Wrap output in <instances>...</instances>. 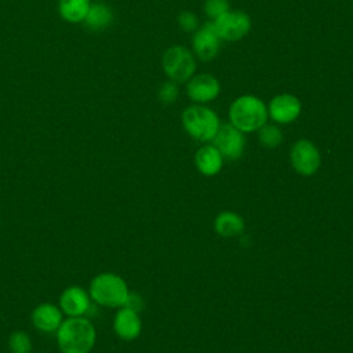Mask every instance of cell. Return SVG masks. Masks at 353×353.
<instances>
[{"mask_svg": "<svg viewBox=\"0 0 353 353\" xmlns=\"http://www.w3.org/2000/svg\"><path fill=\"white\" fill-rule=\"evenodd\" d=\"M95 339V328L84 316L68 317L57 330V342L62 353H90Z\"/></svg>", "mask_w": 353, "mask_h": 353, "instance_id": "6da1fadb", "label": "cell"}, {"mask_svg": "<svg viewBox=\"0 0 353 353\" xmlns=\"http://www.w3.org/2000/svg\"><path fill=\"white\" fill-rule=\"evenodd\" d=\"M268 106L251 94L237 97L229 108L230 124L243 132L258 131L268 120Z\"/></svg>", "mask_w": 353, "mask_h": 353, "instance_id": "7a4b0ae2", "label": "cell"}, {"mask_svg": "<svg viewBox=\"0 0 353 353\" xmlns=\"http://www.w3.org/2000/svg\"><path fill=\"white\" fill-rule=\"evenodd\" d=\"M90 298L101 306L119 307L123 306L128 295L125 281L114 273H99L90 283Z\"/></svg>", "mask_w": 353, "mask_h": 353, "instance_id": "3957f363", "label": "cell"}, {"mask_svg": "<svg viewBox=\"0 0 353 353\" xmlns=\"http://www.w3.org/2000/svg\"><path fill=\"white\" fill-rule=\"evenodd\" d=\"M182 124L192 138L201 142H208L215 137L221 123L212 109L205 105L196 103L183 110Z\"/></svg>", "mask_w": 353, "mask_h": 353, "instance_id": "277c9868", "label": "cell"}, {"mask_svg": "<svg viewBox=\"0 0 353 353\" xmlns=\"http://www.w3.org/2000/svg\"><path fill=\"white\" fill-rule=\"evenodd\" d=\"M163 70L175 83H186L196 72V58L190 50L172 46L163 54Z\"/></svg>", "mask_w": 353, "mask_h": 353, "instance_id": "5b68a950", "label": "cell"}, {"mask_svg": "<svg viewBox=\"0 0 353 353\" xmlns=\"http://www.w3.org/2000/svg\"><path fill=\"white\" fill-rule=\"evenodd\" d=\"M215 29L225 41H237L243 39L251 29V18L244 11L229 10L218 19L212 21Z\"/></svg>", "mask_w": 353, "mask_h": 353, "instance_id": "8992f818", "label": "cell"}, {"mask_svg": "<svg viewBox=\"0 0 353 353\" xmlns=\"http://www.w3.org/2000/svg\"><path fill=\"white\" fill-rule=\"evenodd\" d=\"M212 145L218 149V152L222 154V157L228 160H236L239 159L245 146V138L244 132L232 125L230 123L219 124V128L212 138Z\"/></svg>", "mask_w": 353, "mask_h": 353, "instance_id": "52a82bcc", "label": "cell"}, {"mask_svg": "<svg viewBox=\"0 0 353 353\" xmlns=\"http://www.w3.org/2000/svg\"><path fill=\"white\" fill-rule=\"evenodd\" d=\"M221 41L222 40L215 29L214 22L208 21L194 30L192 37L193 52L201 61H211L216 57L221 48Z\"/></svg>", "mask_w": 353, "mask_h": 353, "instance_id": "ba28073f", "label": "cell"}, {"mask_svg": "<svg viewBox=\"0 0 353 353\" xmlns=\"http://www.w3.org/2000/svg\"><path fill=\"white\" fill-rule=\"evenodd\" d=\"M221 92V85L216 77L210 73L193 74L186 81V94L196 103H208Z\"/></svg>", "mask_w": 353, "mask_h": 353, "instance_id": "9c48e42d", "label": "cell"}, {"mask_svg": "<svg viewBox=\"0 0 353 353\" xmlns=\"http://www.w3.org/2000/svg\"><path fill=\"white\" fill-rule=\"evenodd\" d=\"M302 103L292 94H279L273 97L268 105V114L270 119L280 124H288L296 120L301 114Z\"/></svg>", "mask_w": 353, "mask_h": 353, "instance_id": "30bf717a", "label": "cell"}, {"mask_svg": "<svg viewBox=\"0 0 353 353\" xmlns=\"http://www.w3.org/2000/svg\"><path fill=\"white\" fill-rule=\"evenodd\" d=\"M291 164L302 175H312L320 165V153L314 143L299 139L291 149Z\"/></svg>", "mask_w": 353, "mask_h": 353, "instance_id": "8fae6325", "label": "cell"}, {"mask_svg": "<svg viewBox=\"0 0 353 353\" xmlns=\"http://www.w3.org/2000/svg\"><path fill=\"white\" fill-rule=\"evenodd\" d=\"M90 294L81 287H69L59 296V309L68 317L84 316L90 307Z\"/></svg>", "mask_w": 353, "mask_h": 353, "instance_id": "7c38bea8", "label": "cell"}, {"mask_svg": "<svg viewBox=\"0 0 353 353\" xmlns=\"http://www.w3.org/2000/svg\"><path fill=\"white\" fill-rule=\"evenodd\" d=\"M32 323L41 332H57L62 323V310L52 303H40L32 312Z\"/></svg>", "mask_w": 353, "mask_h": 353, "instance_id": "4fadbf2b", "label": "cell"}, {"mask_svg": "<svg viewBox=\"0 0 353 353\" xmlns=\"http://www.w3.org/2000/svg\"><path fill=\"white\" fill-rule=\"evenodd\" d=\"M114 332L124 341H132L141 334L142 323L137 312L124 307L120 309L116 313L114 321H113Z\"/></svg>", "mask_w": 353, "mask_h": 353, "instance_id": "5bb4252c", "label": "cell"}, {"mask_svg": "<svg viewBox=\"0 0 353 353\" xmlns=\"http://www.w3.org/2000/svg\"><path fill=\"white\" fill-rule=\"evenodd\" d=\"M222 154L214 145L201 146L194 156V163L203 175H215L222 168Z\"/></svg>", "mask_w": 353, "mask_h": 353, "instance_id": "9a60e30c", "label": "cell"}, {"mask_svg": "<svg viewBox=\"0 0 353 353\" xmlns=\"http://www.w3.org/2000/svg\"><path fill=\"white\" fill-rule=\"evenodd\" d=\"M113 21V11L103 3L91 4L84 18V25L91 30H103Z\"/></svg>", "mask_w": 353, "mask_h": 353, "instance_id": "2e32d148", "label": "cell"}, {"mask_svg": "<svg viewBox=\"0 0 353 353\" xmlns=\"http://www.w3.org/2000/svg\"><path fill=\"white\" fill-rule=\"evenodd\" d=\"M90 6V0H59L58 11L62 19L70 23H76L84 21Z\"/></svg>", "mask_w": 353, "mask_h": 353, "instance_id": "e0dca14e", "label": "cell"}, {"mask_svg": "<svg viewBox=\"0 0 353 353\" xmlns=\"http://www.w3.org/2000/svg\"><path fill=\"white\" fill-rule=\"evenodd\" d=\"M243 229L244 222L234 212H222L215 218V230L223 237H233Z\"/></svg>", "mask_w": 353, "mask_h": 353, "instance_id": "ac0fdd59", "label": "cell"}, {"mask_svg": "<svg viewBox=\"0 0 353 353\" xmlns=\"http://www.w3.org/2000/svg\"><path fill=\"white\" fill-rule=\"evenodd\" d=\"M258 131V138L261 143L266 148H277L283 141V134L277 125L265 123Z\"/></svg>", "mask_w": 353, "mask_h": 353, "instance_id": "d6986e66", "label": "cell"}, {"mask_svg": "<svg viewBox=\"0 0 353 353\" xmlns=\"http://www.w3.org/2000/svg\"><path fill=\"white\" fill-rule=\"evenodd\" d=\"M8 347L11 353H30L32 339L25 331H15L8 338Z\"/></svg>", "mask_w": 353, "mask_h": 353, "instance_id": "ffe728a7", "label": "cell"}, {"mask_svg": "<svg viewBox=\"0 0 353 353\" xmlns=\"http://www.w3.org/2000/svg\"><path fill=\"white\" fill-rule=\"evenodd\" d=\"M229 10H230V6L228 0H205L204 1V11L211 21L218 19Z\"/></svg>", "mask_w": 353, "mask_h": 353, "instance_id": "44dd1931", "label": "cell"}, {"mask_svg": "<svg viewBox=\"0 0 353 353\" xmlns=\"http://www.w3.org/2000/svg\"><path fill=\"white\" fill-rule=\"evenodd\" d=\"M178 94H179V91H178L176 83L172 80H168L160 85L157 97H159L160 102H163V103H172L176 101Z\"/></svg>", "mask_w": 353, "mask_h": 353, "instance_id": "7402d4cb", "label": "cell"}, {"mask_svg": "<svg viewBox=\"0 0 353 353\" xmlns=\"http://www.w3.org/2000/svg\"><path fill=\"white\" fill-rule=\"evenodd\" d=\"M178 25L185 32H194L199 28V19L193 12L182 11L178 15Z\"/></svg>", "mask_w": 353, "mask_h": 353, "instance_id": "603a6c76", "label": "cell"}, {"mask_svg": "<svg viewBox=\"0 0 353 353\" xmlns=\"http://www.w3.org/2000/svg\"><path fill=\"white\" fill-rule=\"evenodd\" d=\"M124 307H128L137 313H139L142 309H143V299L138 295V294H134V292H128L127 298H125V302L123 305Z\"/></svg>", "mask_w": 353, "mask_h": 353, "instance_id": "cb8c5ba5", "label": "cell"}]
</instances>
